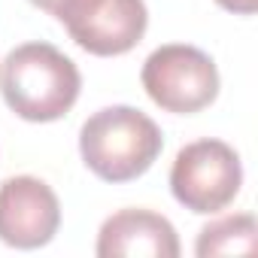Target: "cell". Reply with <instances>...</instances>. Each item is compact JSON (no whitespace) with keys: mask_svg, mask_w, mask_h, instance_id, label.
Segmentation results:
<instances>
[{"mask_svg":"<svg viewBox=\"0 0 258 258\" xmlns=\"http://www.w3.org/2000/svg\"><path fill=\"white\" fill-rule=\"evenodd\" d=\"M79 67L52 43H25L0 64V94L25 121H55L79 97Z\"/></svg>","mask_w":258,"mask_h":258,"instance_id":"1","label":"cell"},{"mask_svg":"<svg viewBox=\"0 0 258 258\" xmlns=\"http://www.w3.org/2000/svg\"><path fill=\"white\" fill-rule=\"evenodd\" d=\"M161 149V127L134 106L97 109L79 131L82 161L103 182H131L143 176Z\"/></svg>","mask_w":258,"mask_h":258,"instance_id":"2","label":"cell"},{"mask_svg":"<svg viewBox=\"0 0 258 258\" xmlns=\"http://www.w3.org/2000/svg\"><path fill=\"white\" fill-rule=\"evenodd\" d=\"M140 79L152 103L176 115L201 112L219 94V70L213 58L185 43L158 46L146 58Z\"/></svg>","mask_w":258,"mask_h":258,"instance_id":"3","label":"cell"},{"mask_svg":"<svg viewBox=\"0 0 258 258\" xmlns=\"http://www.w3.org/2000/svg\"><path fill=\"white\" fill-rule=\"evenodd\" d=\"M243 185L240 155L222 140H195L176 152L170 167V191L173 198L201 216L225 210Z\"/></svg>","mask_w":258,"mask_h":258,"instance_id":"4","label":"cell"},{"mask_svg":"<svg viewBox=\"0 0 258 258\" xmlns=\"http://www.w3.org/2000/svg\"><path fill=\"white\" fill-rule=\"evenodd\" d=\"M55 19L79 49L100 58L131 52L149 25L143 0H61Z\"/></svg>","mask_w":258,"mask_h":258,"instance_id":"5","label":"cell"},{"mask_svg":"<svg viewBox=\"0 0 258 258\" xmlns=\"http://www.w3.org/2000/svg\"><path fill=\"white\" fill-rule=\"evenodd\" d=\"M61 225L58 195L37 176H13L0 185V240L16 249L46 246Z\"/></svg>","mask_w":258,"mask_h":258,"instance_id":"6","label":"cell"},{"mask_svg":"<svg viewBox=\"0 0 258 258\" xmlns=\"http://www.w3.org/2000/svg\"><path fill=\"white\" fill-rule=\"evenodd\" d=\"M100 258H176V228L152 210H118L97 234Z\"/></svg>","mask_w":258,"mask_h":258,"instance_id":"7","label":"cell"},{"mask_svg":"<svg viewBox=\"0 0 258 258\" xmlns=\"http://www.w3.org/2000/svg\"><path fill=\"white\" fill-rule=\"evenodd\" d=\"M255 219L252 213H237L210 222L195 243V252L201 258L207 255H237V252H255Z\"/></svg>","mask_w":258,"mask_h":258,"instance_id":"8","label":"cell"},{"mask_svg":"<svg viewBox=\"0 0 258 258\" xmlns=\"http://www.w3.org/2000/svg\"><path fill=\"white\" fill-rule=\"evenodd\" d=\"M216 4L228 13H237V16H252L255 7H258V0H216Z\"/></svg>","mask_w":258,"mask_h":258,"instance_id":"9","label":"cell"},{"mask_svg":"<svg viewBox=\"0 0 258 258\" xmlns=\"http://www.w3.org/2000/svg\"><path fill=\"white\" fill-rule=\"evenodd\" d=\"M34 7H40V10H46V13H52L55 16V10L61 7V0H31Z\"/></svg>","mask_w":258,"mask_h":258,"instance_id":"10","label":"cell"}]
</instances>
